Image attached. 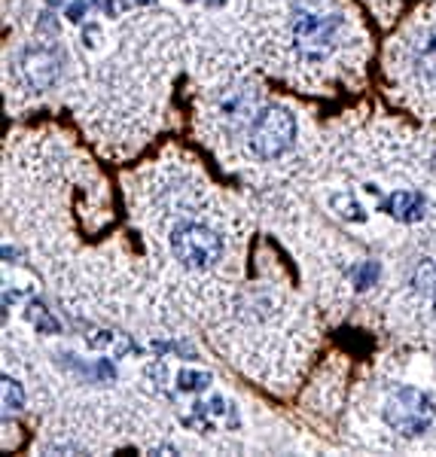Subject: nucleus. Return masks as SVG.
I'll return each instance as SVG.
<instances>
[{
  "mask_svg": "<svg viewBox=\"0 0 436 457\" xmlns=\"http://www.w3.org/2000/svg\"><path fill=\"white\" fill-rule=\"evenodd\" d=\"M342 16L330 0H297L290 12L293 46L306 58H327L339 43Z\"/></svg>",
  "mask_w": 436,
  "mask_h": 457,
  "instance_id": "obj_1",
  "label": "nucleus"
},
{
  "mask_svg": "<svg viewBox=\"0 0 436 457\" xmlns=\"http://www.w3.org/2000/svg\"><path fill=\"white\" fill-rule=\"evenodd\" d=\"M382 418L400 436H421L436 421V405L424 390L412 385H394L384 394Z\"/></svg>",
  "mask_w": 436,
  "mask_h": 457,
  "instance_id": "obj_2",
  "label": "nucleus"
},
{
  "mask_svg": "<svg viewBox=\"0 0 436 457\" xmlns=\"http://www.w3.org/2000/svg\"><path fill=\"white\" fill-rule=\"evenodd\" d=\"M293 141H297V116L287 107L269 104L254 116L247 146L256 159H263V162L281 159L284 153H290Z\"/></svg>",
  "mask_w": 436,
  "mask_h": 457,
  "instance_id": "obj_3",
  "label": "nucleus"
},
{
  "mask_svg": "<svg viewBox=\"0 0 436 457\" xmlns=\"http://www.w3.org/2000/svg\"><path fill=\"white\" fill-rule=\"evenodd\" d=\"M172 253L183 269L208 271L223 256V238L205 223H180L172 228Z\"/></svg>",
  "mask_w": 436,
  "mask_h": 457,
  "instance_id": "obj_4",
  "label": "nucleus"
},
{
  "mask_svg": "<svg viewBox=\"0 0 436 457\" xmlns=\"http://www.w3.org/2000/svg\"><path fill=\"white\" fill-rule=\"evenodd\" d=\"M19 77L25 79L34 92L53 88L62 77V55L55 46H25L19 55Z\"/></svg>",
  "mask_w": 436,
  "mask_h": 457,
  "instance_id": "obj_5",
  "label": "nucleus"
},
{
  "mask_svg": "<svg viewBox=\"0 0 436 457\" xmlns=\"http://www.w3.org/2000/svg\"><path fill=\"white\" fill-rule=\"evenodd\" d=\"M427 204H424V195L421 193H412V189H397L384 198V213L397 220V223H418L424 217Z\"/></svg>",
  "mask_w": 436,
  "mask_h": 457,
  "instance_id": "obj_6",
  "label": "nucleus"
},
{
  "mask_svg": "<svg viewBox=\"0 0 436 457\" xmlns=\"http://www.w3.org/2000/svg\"><path fill=\"white\" fill-rule=\"evenodd\" d=\"M0 394H4V418H13L16 411L25 409V390L13 375H4L0 381Z\"/></svg>",
  "mask_w": 436,
  "mask_h": 457,
  "instance_id": "obj_7",
  "label": "nucleus"
},
{
  "mask_svg": "<svg viewBox=\"0 0 436 457\" xmlns=\"http://www.w3.org/2000/svg\"><path fill=\"white\" fill-rule=\"evenodd\" d=\"M25 320L34 323V327L40 329V333H46V336L58 333V320H55L53 314H49L46 305H40V302H31V305L25 308Z\"/></svg>",
  "mask_w": 436,
  "mask_h": 457,
  "instance_id": "obj_8",
  "label": "nucleus"
},
{
  "mask_svg": "<svg viewBox=\"0 0 436 457\" xmlns=\"http://www.w3.org/2000/svg\"><path fill=\"white\" fill-rule=\"evenodd\" d=\"M177 378H180V390H187V394H202V390H208L214 381L208 372H189V370H183Z\"/></svg>",
  "mask_w": 436,
  "mask_h": 457,
  "instance_id": "obj_9",
  "label": "nucleus"
},
{
  "mask_svg": "<svg viewBox=\"0 0 436 457\" xmlns=\"http://www.w3.org/2000/svg\"><path fill=\"white\" fill-rule=\"evenodd\" d=\"M412 281H415L418 290H436V265L427 262V260H421L418 269H415V275H412Z\"/></svg>",
  "mask_w": 436,
  "mask_h": 457,
  "instance_id": "obj_10",
  "label": "nucleus"
},
{
  "mask_svg": "<svg viewBox=\"0 0 436 457\" xmlns=\"http://www.w3.org/2000/svg\"><path fill=\"white\" fill-rule=\"evenodd\" d=\"M379 275H382V265L379 262H373V260H366L364 265L357 269V290H366V287H373L375 281H379Z\"/></svg>",
  "mask_w": 436,
  "mask_h": 457,
  "instance_id": "obj_11",
  "label": "nucleus"
},
{
  "mask_svg": "<svg viewBox=\"0 0 436 457\" xmlns=\"http://www.w3.org/2000/svg\"><path fill=\"white\" fill-rule=\"evenodd\" d=\"M433 308H436V290H433Z\"/></svg>",
  "mask_w": 436,
  "mask_h": 457,
  "instance_id": "obj_12",
  "label": "nucleus"
},
{
  "mask_svg": "<svg viewBox=\"0 0 436 457\" xmlns=\"http://www.w3.org/2000/svg\"><path fill=\"white\" fill-rule=\"evenodd\" d=\"M49 4H62V0H49Z\"/></svg>",
  "mask_w": 436,
  "mask_h": 457,
  "instance_id": "obj_13",
  "label": "nucleus"
}]
</instances>
